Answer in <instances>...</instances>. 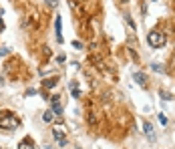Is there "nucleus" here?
<instances>
[{
  "mask_svg": "<svg viewBox=\"0 0 175 149\" xmlns=\"http://www.w3.org/2000/svg\"><path fill=\"white\" fill-rule=\"evenodd\" d=\"M20 127V121H18V117L10 115V113H6V115L0 119V129H6V131H12V129Z\"/></svg>",
  "mask_w": 175,
  "mask_h": 149,
  "instance_id": "obj_1",
  "label": "nucleus"
},
{
  "mask_svg": "<svg viewBox=\"0 0 175 149\" xmlns=\"http://www.w3.org/2000/svg\"><path fill=\"white\" fill-rule=\"evenodd\" d=\"M147 42H149L153 48H159L163 42H165V36H163L161 32H157V30H151V32L147 34Z\"/></svg>",
  "mask_w": 175,
  "mask_h": 149,
  "instance_id": "obj_2",
  "label": "nucleus"
},
{
  "mask_svg": "<svg viewBox=\"0 0 175 149\" xmlns=\"http://www.w3.org/2000/svg\"><path fill=\"white\" fill-rule=\"evenodd\" d=\"M50 105H53V113H54V115H62V113H65V109H62V105H61L59 95H54L53 99H50Z\"/></svg>",
  "mask_w": 175,
  "mask_h": 149,
  "instance_id": "obj_3",
  "label": "nucleus"
},
{
  "mask_svg": "<svg viewBox=\"0 0 175 149\" xmlns=\"http://www.w3.org/2000/svg\"><path fill=\"white\" fill-rule=\"evenodd\" d=\"M53 135H54V139L59 141V145H61V147H65V145H67V137H65V133H62V127H54L53 129Z\"/></svg>",
  "mask_w": 175,
  "mask_h": 149,
  "instance_id": "obj_4",
  "label": "nucleus"
},
{
  "mask_svg": "<svg viewBox=\"0 0 175 149\" xmlns=\"http://www.w3.org/2000/svg\"><path fill=\"white\" fill-rule=\"evenodd\" d=\"M133 79L137 81V85H141V87H145V85H147V77H145L143 73H139V71L133 74Z\"/></svg>",
  "mask_w": 175,
  "mask_h": 149,
  "instance_id": "obj_5",
  "label": "nucleus"
},
{
  "mask_svg": "<svg viewBox=\"0 0 175 149\" xmlns=\"http://www.w3.org/2000/svg\"><path fill=\"white\" fill-rule=\"evenodd\" d=\"M54 28H56V41L59 42H62V30H61V16H56V18H54Z\"/></svg>",
  "mask_w": 175,
  "mask_h": 149,
  "instance_id": "obj_6",
  "label": "nucleus"
},
{
  "mask_svg": "<svg viewBox=\"0 0 175 149\" xmlns=\"http://www.w3.org/2000/svg\"><path fill=\"white\" fill-rule=\"evenodd\" d=\"M143 129H145V133H147V137L151 139V141H155V133H153V125L151 123H145L143 125Z\"/></svg>",
  "mask_w": 175,
  "mask_h": 149,
  "instance_id": "obj_7",
  "label": "nucleus"
},
{
  "mask_svg": "<svg viewBox=\"0 0 175 149\" xmlns=\"http://www.w3.org/2000/svg\"><path fill=\"white\" fill-rule=\"evenodd\" d=\"M42 119H44L47 123H50V121H53V119H54V113H53V109H50V111H47V113L42 115Z\"/></svg>",
  "mask_w": 175,
  "mask_h": 149,
  "instance_id": "obj_8",
  "label": "nucleus"
},
{
  "mask_svg": "<svg viewBox=\"0 0 175 149\" xmlns=\"http://www.w3.org/2000/svg\"><path fill=\"white\" fill-rule=\"evenodd\" d=\"M18 149H34L32 145H30V141L28 139H24V141H20V145H18Z\"/></svg>",
  "mask_w": 175,
  "mask_h": 149,
  "instance_id": "obj_9",
  "label": "nucleus"
},
{
  "mask_svg": "<svg viewBox=\"0 0 175 149\" xmlns=\"http://www.w3.org/2000/svg\"><path fill=\"white\" fill-rule=\"evenodd\" d=\"M54 85H56V79H47V81H44V87L47 89H53Z\"/></svg>",
  "mask_w": 175,
  "mask_h": 149,
  "instance_id": "obj_10",
  "label": "nucleus"
},
{
  "mask_svg": "<svg viewBox=\"0 0 175 149\" xmlns=\"http://www.w3.org/2000/svg\"><path fill=\"white\" fill-rule=\"evenodd\" d=\"M159 97H161V99H163V101H171V99H173V97H171V95H169V93H167V91H161V93H159Z\"/></svg>",
  "mask_w": 175,
  "mask_h": 149,
  "instance_id": "obj_11",
  "label": "nucleus"
},
{
  "mask_svg": "<svg viewBox=\"0 0 175 149\" xmlns=\"http://www.w3.org/2000/svg\"><path fill=\"white\" fill-rule=\"evenodd\" d=\"M71 89H73V97H74V99H79L81 95H79V89H77V85H74V83L71 85Z\"/></svg>",
  "mask_w": 175,
  "mask_h": 149,
  "instance_id": "obj_12",
  "label": "nucleus"
},
{
  "mask_svg": "<svg viewBox=\"0 0 175 149\" xmlns=\"http://www.w3.org/2000/svg\"><path fill=\"white\" fill-rule=\"evenodd\" d=\"M125 20H127V24H129V26H131V28H133V30H135V22H133V18H131L129 14H127V16H125Z\"/></svg>",
  "mask_w": 175,
  "mask_h": 149,
  "instance_id": "obj_13",
  "label": "nucleus"
},
{
  "mask_svg": "<svg viewBox=\"0 0 175 149\" xmlns=\"http://www.w3.org/2000/svg\"><path fill=\"white\" fill-rule=\"evenodd\" d=\"M157 119L161 121V125H167V117H165V115H161V113H159V115H157Z\"/></svg>",
  "mask_w": 175,
  "mask_h": 149,
  "instance_id": "obj_14",
  "label": "nucleus"
},
{
  "mask_svg": "<svg viewBox=\"0 0 175 149\" xmlns=\"http://www.w3.org/2000/svg\"><path fill=\"white\" fill-rule=\"evenodd\" d=\"M47 4L50 8H56V4H59V0H47Z\"/></svg>",
  "mask_w": 175,
  "mask_h": 149,
  "instance_id": "obj_15",
  "label": "nucleus"
},
{
  "mask_svg": "<svg viewBox=\"0 0 175 149\" xmlns=\"http://www.w3.org/2000/svg\"><path fill=\"white\" fill-rule=\"evenodd\" d=\"M8 53H10V50H8V48L6 47H4V48H2V50H0V56H6V54Z\"/></svg>",
  "mask_w": 175,
  "mask_h": 149,
  "instance_id": "obj_16",
  "label": "nucleus"
},
{
  "mask_svg": "<svg viewBox=\"0 0 175 149\" xmlns=\"http://www.w3.org/2000/svg\"><path fill=\"white\" fill-rule=\"evenodd\" d=\"M151 68H153V71H157V73H159V71H163V67H159V65H151Z\"/></svg>",
  "mask_w": 175,
  "mask_h": 149,
  "instance_id": "obj_17",
  "label": "nucleus"
},
{
  "mask_svg": "<svg viewBox=\"0 0 175 149\" xmlns=\"http://www.w3.org/2000/svg\"><path fill=\"white\" fill-rule=\"evenodd\" d=\"M2 28H4V22H2V18H0V30H2Z\"/></svg>",
  "mask_w": 175,
  "mask_h": 149,
  "instance_id": "obj_18",
  "label": "nucleus"
},
{
  "mask_svg": "<svg viewBox=\"0 0 175 149\" xmlns=\"http://www.w3.org/2000/svg\"><path fill=\"white\" fill-rule=\"evenodd\" d=\"M155 2H157V0H155Z\"/></svg>",
  "mask_w": 175,
  "mask_h": 149,
  "instance_id": "obj_19",
  "label": "nucleus"
},
{
  "mask_svg": "<svg viewBox=\"0 0 175 149\" xmlns=\"http://www.w3.org/2000/svg\"><path fill=\"white\" fill-rule=\"evenodd\" d=\"M79 149H81V147H79Z\"/></svg>",
  "mask_w": 175,
  "mask_h": 149,
  "instance_id": "obj_20",
  "label": "nucleus"
}]
</instances>
